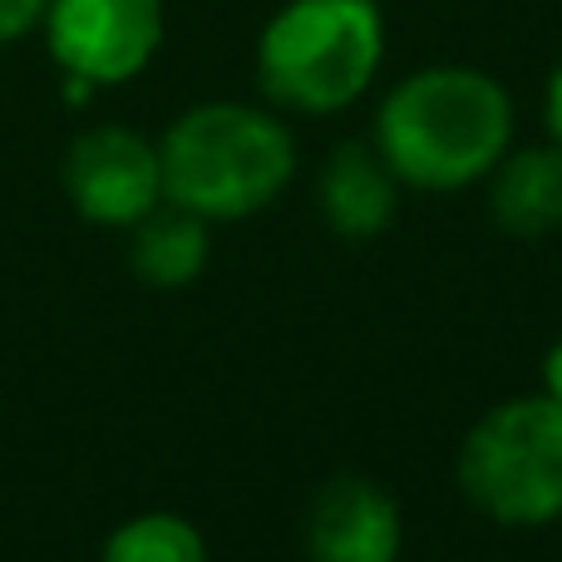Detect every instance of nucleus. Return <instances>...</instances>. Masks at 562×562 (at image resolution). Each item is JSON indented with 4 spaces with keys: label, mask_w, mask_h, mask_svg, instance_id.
Segmentation results:
<instances>
[{
    "label": "nucleus",
    "mask_w": 562,
    "mask_h": 562,
    "mask_svg": "<svg viewBox=\"0 0 562 562\" xmlns=\"http://www.w3.org/2000/svg\"><path fill=\"white\" fill-rule=\"evenodd\" d=\"M370 144L380 148L400 188L464 193L484 183L514 144V99L484 69H415L380 99Z\"/></svg>",
    "instance_id": "obj_1"
},
{
    "label": "nucleus",
    "mask_w": 562,
    "mask_h": 562,
    "mask_svg": "<svg viewBox=\"0 0 562 562\" xmlns=\"http://www.w3.org/2000/svg\"><path fill=\"white\" fill-rule=\"evenodd\" d=\"M164 198L207 223L262 213L296 173V144L277 114L252 104H198L158 144Z\"/></svg>",
    "instance_id": "obj_2"
},
{
    "label": "nucleus",
    "mask_w": 562,
    "mask_h": 562,
    "mask_svg": "<svg viewBox=\"0 0 562 562\" xmlns=\"http://www.w3.org/2000/svg\"><path fill=\"white\" fill-rule=\"evenodd\" d=\"M385 59L375 0H286L257 40L262 94L291 114H340L370 89Z\"/></svg>",
    "instance_id": "obj_3"
},
{
    "label": "nucleus",
    "mask_w": 562,
    "mask_h": 562,
    "mask_svg": "<svg viewBox=\"0 0 562 562\" xmlns=\"http://www.w3.org/2000/svg\"><path fill=\"white\" fill-rule=\"evenodd\" d=\"M459 488L504 528H548L562 518V405L514 395L474 419L459 445Z\"/></svg>",
    "instance_id": "obj_4"
},
{
    "label": "nucleus",
    "mask_w": 562,
    "mask_h": 562,
    "mask_svg": "<svg viewBox=\"0 0 562 562\" xmlns=\"http://www.w3.org/2000/svg\"><path fill=\"white\" fill-rule=\"evenodd\" d=\"M45 35L75 89L124 85L164 45V0H49Z\"/></svg>",
    "instance_id": "obj_5"
},
{
    "label": "nucleus",
    "mask_w": 562,
    "mask_h": 562,
    "mask_svg": "<svg viewBox=\"0 0 562 562\" xmlns=\"http://www.w3.org/2000/svg\"><path fill=\"white\" fill-rule=\"evenodd\" d=\"M65 193L89 223L134 227L164 203V164L158 148L134 128H89L65 154Z\"/></svg>",
    "instance_id": "obj_6"
},
{
    "label": "nucleus",
    "mask_w": 562,
    "mask_h": 562,
    "mask_svg": "<svg viewBox=\"0 0 562 562\" xmlns=\"http://www.w3.org/2000/svg\"><path fill=\"white\" fill-rule=\"evenodd\" d=\"M405 553V514L395 494L375 479H330L306 508V558L311 562H400Z\"/></svg>",
    "instance_id": "obj_7"
},
{
    "label": "nucleus",
    "mask_w": 562,
    "mask_h": 562,
    "mask_svg": "<svg viewBox=\"0 0 562 562\" xmlns=\"http://www.w3.org/2000/svg\"><path fill=\"white\" fill-rule=\"evenodd\" d=\"M316 203L330 233L350 237V243H366V237H380L395 223L400 178L390 173V164L380 158L375 144L356 138V144L330 148V158L321 164Z\"/></svg>",
    "instance_id": "obj_8"
},
{
    "label": "nucleus",
    "mask_w": 562,
    "mask_h": 562,
    "mask_svg": "<svg viewBox=\"0 0 562 562\" xmlns=\"http://www.w3.org/2000/svg\"><path fill=\"white\" fill-rule=\"evenodd\" d=\"M488 213L508 237H548L562 227V144L504 154L488 173Z\"/></svg>",
    "instance_id": "obj_9"
},
{
    "label": "nucleus",
    "mask_w": 562,
    "mask_h": 562,
    "mask_svg": "<svg viewBox=\"0 0 562 562\" xmlns=\"http://www.w3.org/2000/svg\"><path fill=\"white\" fill-rule=\"evenodd\" d=\"M207 217L188 213L178 203H158L148 217L134 223V247H128V262L148 286H188L193 277H203L207 267Z\"/></svg>",
    "instance_id": "obj_10"
},
{
    "label": "nucleus",
    "mask_w": 562,
    "mask_h": 562,
    "mask_svg": "<svg viewBox=\"0 0 562 562\" xmlns=\"http://www.w3.org/2000/svg\"><path fill=\"white\" fill-rule=\"evenodd\" d=\"M104 562H207V543L178 514H138L109 533Z\"/></svg>",
    "instance_id": "obj_11"
},
{
    "label": "nucleus",
    "mask_w": 562,
    "mask_h": 562,
    "mask_svg": "<svg viewBox=\"0 0 562 562\" xmlns=\"http://www.w3.org/2000/svg\"><path fill=\"white\" fill-rule=\"evenodd\" d=\"M45 5L49 0H0V45L20 40L25 30H35L45 20Z\"/></svg>",
    "instance_id": "obj_12"
},
{
    "label": "nucleus",
    "mask_w": 562,
    "mask_h": 562,
    "mask_svg": "<svg viewBox=\"0 0 562 562\" xmlns=\"http://www.w3.org/2000/svg\"><path fill=\"white\" fill-rule=\"evenodd\" d=\"M543 114H548V134H553V144H562V59H558L553 79H548V94H543Z\"/></svg>",
    "instance_id": "obj_13"
},
{
    "label": "nucleus",
    "mask_w": 562,
    "mask_h": 562,
    "mask_svg": "<svg viewBox=\"0 0 562 562\" xmlns=\"http://www.w3.org/2000/svg\"><path fill=\"white\" fill-rule=\"evenodd\" d=\"M543 395H553L562 405V336L548 346V356H543Z\"/></svg>",
    "instance_id": "obj_14"
}]
</instances>
